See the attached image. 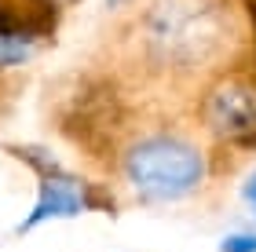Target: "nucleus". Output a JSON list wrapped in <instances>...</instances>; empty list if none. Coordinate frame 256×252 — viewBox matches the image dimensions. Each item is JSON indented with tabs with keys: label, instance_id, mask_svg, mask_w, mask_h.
I'll use <instances>...</instances> for the list:
<instances>
[{
	"label": "nucleus",
	"instance_id": "6",
	"mask_svg": "<svg viewBox=\"0 0 256 252\" xmlns=\"http://www.w3.org/2000/svg\"><path fill=\"white\" fill-rule=\"evenodd\" d=\"M220 252H256V234H227Z\"/></svg>",
	"mask_w": 256,
	"mask_h": 252
},
{
	"label": "nucleus",
	"instance_id": "7",
	"mask_svg": "<svg viewBox=\"0 0 256 252\" xmlns=\"http://www.w3.org/2000/svg\"><path fill=\"white\" fill-rule=\"evenodd\" d=\"M242 198L249 201V209H252V216H256V172L246 179V187H242Z\"/></svg>",
	"mask_w": 256,
	"mask_h": 252
},
{
	"label": "nucleus",
	"instance_id": "3",
	"mask_svg": "<svg viewBox=\"0 0 256 252\" xmlns=\"http://www.w3.org/2000/svg\"><path fill=\"white\" fill-rule=\"evenodd\" d=\"M26 161H33L40 172H44V179H40V198L37 205H33V212H30V220L18 227L22 234H30L33 227H40L44 220H74V216H80L84 209H96L99 198L92 194L80 179L74 176H66V172L55 168V161H44V157H37L33 150L22 154Z\"/></svg>",
	"mask_w": 256,
	"mask_h": 252
},
{
	"label": "nucleus",
	"instance_id": "4",
	"mask_svg": "<svg viewBox=\"0 0 256 252\" xmlns=\"http://www.w3.org/2000/svg\"><path fill=\"white\" fill-rule=\"evenodd\" d=\"M205 117H208V128L220 139H230V143H252L256 139V95L238 81L220 84L208 95Z\"/></svg>",
	"mask_w": 256,
	"mask_h": 252
},
{
	"label": "nucleus",
	"instance_id": "2",
	"mask_svg": "<svg viewBox=\"0 0 256 252\" xmlns=\"http://www.w3.org/2000/svg\"><path fill=\"white\" fill-rule=\"evenodd\" d=\"M124 179L143 201H183L205 183V154L180 135H143L124 154Z\"/></svg>",
	"mask_w": 256,
	"mask_h": 252
},
{
	"label": "nucleus",
	"instance_id": "8",
	"mask_svg": "<svg viewBox=\"0 0 256 252\" xmlns=\"http://www.w3.org/2000/svg\"><path fill=\"white\" fill-rule=\"evenodd\" d=\"M106 4H110V7H118V4H124V0H106Z\"/></svg>",
	"mask_w": 256,
	"mask_h": 252
},
{
	"label": "nucleus",
	"instance_id": "5",
	"mask_svg": "<svg viewBox=\"0 0 256 252\" xmlns=\"http://www.w3.org/2000/svg\"><path fill=\"white\" fill-rule=\"evenodd\" d=\"M33 55V37L26 29L0 26V66H18Z\"/></svg>",
	"mask_w": 256,
	"mask_h": 252
},
{
	"label": "nucleus",
	"instance_id": "1",
	"mask_svg": "<svg viewBox=\"0 0 256 252\" xmlns=\"http://www.w3.org/2000/svg\"><path fill=\"white\" fill-rule=\"evenodd\" d=\"M230 29L224 0H154L139 26V44L146 62L161 70L198 73L224 59Z\"/></svg>",
	"mask_w": 256,
	"mask_h": 252
}]
</instances>
